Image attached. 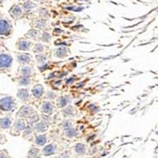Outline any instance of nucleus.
<instances>
[{
	"instance_id": "29",
	"label": "nucleus",
	"mask_w": 158,
	"mask_h": 158,
	"mask_svg": "<svg viewBox=\"0 0 158 158\" xmlns=\"http://www.w3.org/2000/svg\"><path fill=\"white\" fill-rule=\"evenodd\" d=\"M44 25H45V22H44V21H38L37 26H38L39 28H43V27H44Z\"/></svg>"
},
{
	"instance_id": "2",
	"label": "nucleus",
	"mask_w": 158,
	"mask_h": 158,
	"mask_svg": "<svg viewBox=\"0 0 158 158\" xmlns=\"http://www.w3.org/2000/svg\"><path fill=\"white\" fill-rule=\"evenodd\" d=\"M12 63V57L7 54L0 55V68L10 67Z\"/></svg>"
},
{
	"instance_id": "5",
	"label": "nucleus",
	"mask_w": 158,
	"mask_h": 158,
	"mask_svg": "<svg viewBox=\"0 0 158 158\" xmlns=\"http://www.w3.org/2000/svg\"><path fill=\"white\" fill-rule=\"evenodd\" d=\"M18 49L21 51H27L29 49L30 47V42H28L27 40H21L18 42Z\"/></svg>"
},
{
	"instance_id": "16",
	"label": "nucleus",
	"mask_w": 158,
	"mask_h": 158,
	"mask_svg": "<svg viewBox=\"0 0 158 158\" xmlns=\"http://www.w3.org/2000/svg\"><path fill=\"white\" fill-rule=\"evenodd\" d=\"M21 73L24 76H29L32 73V68L30 67H24L21 69Z\"/></svg>"
},
{
	"instance_id": "31",
	"label": "nucleus",
	"mask_w": 158,
	"mask_h": 158,
	"mask_svg": "<svg viewBox=\"0 0 158 158\" xmlns=\"http://www.w3.org/2000/svg\"><path fill=\"white\" fill-rule=\"evenodd\" d=\"M0 158H5L3 155H0Z\"/></svg>"
},
{
	"instance_id": "15",
	"label": "nucleus",
	"mask_w": 158,
	"mask_h": 158,
	"mask_svg": "<svg viewBox=\"0 0 158 158\" xmlns=\"http://www.w3.org/2000/svg\"><path fill=\"white\" fill-rule=\"evenodd\" d=\"M11 13L14 17H18L21 14V10L18 6H14L11 8Z\"/></svg>"
},
{
	"instance_id": "17",
	"label": "nucleus",
	"mask_w": 158,
	"mask_h": 158,
	"mask_svg": "<svg viewBox=\"0 0 158 158\" xmlns=\"http://www.w3.org/2000/svg\"><path fill=\"white\" fill-rule=\"evenodd\" d=\"M76 152L79 154H83L85 151V145L81 144V143H78L76 145V147H75Z\"/></svg>"
},
{
	"instance_id": "24",
	"label": "nucleus",
	"mask_w": 158,
	"mask_h": 158,
	"mask_svg": "<svg viewBox=\"0 0 158 158\" xmlns=\"http://www.w3.org/2000/svg\"><path fill=\"white\" fill-rule=\"evenodd\" d=\"M36 34H37V31L35 30V29H31V30H29L28 32V36H30V37H32V38L36 37Z\"/></svg>"
},
{
	"instance_id": "7",
	"label": "nucleus",
	"mask_w": 158,
	"mask_h": 158,
	"mask_svg": "<svg viewBox=\"0 0 158 158\" xmlns=\"http://www.w3.org/2000/svg\"><path fill=\"white\" fill-rule=\"evenodd\" d=\"M52 104L50 102H45L42 106V111L44 113L46 114H51L52 112Z\"/></svg>"
},
{
	"instance_id": "6",
	"label": "nucleus",
	"mask_w": 158,
	"mask_h": 158,
	"mask_svg": "<svg viewBox=\"0 0 158 158\" xmlns=\"http://www.w3.org/2000/svg\"><path fill=\"white\" fill-rule=\"evenodd\" d=\"M32 108L30 107H28V106H23L21 109H20V111H19V112H18V116H21V117H25V116H27L28 115L30 114L31 112Z\"/></svg>"
},
{
	"instance_id": "21",
	"label": "nucleus",
	"mask_w": 158,
	"mask_h": 158,
	"mask_svg": "<svg viewBox=\"0 0 158 158\" xmlns=\"http://www.w3.org/2000/svg\"><path fill=\"white\" fill-rule=\"evenodd\" d=\"M29 83H30V79L28 77H21V79L19 80V84L21 85H27Z\"/></svg>"
},
{
	"instance_id": "1",
	"label": "nucleus",
	"mask_w": 158,
	"mask_h": 158,
	"mask_svg": "<svg viewBox=\"0 0 158 158\" xmlns=\"http://www.w3.org/2000/svg\"><path fill=\"white\" fill-rule=\"evenodd\" d=\"M14 102L12 97H7L0 100V109L3 111H11L14 108Z\"/></svg>"
},
{
	"instance_id": "9",
	"label": "nucleus",
	"mask_w": 158,
	"mask_h": 158,
	"mask_svg": "<svg viewBox=\"0 0 158 158\" xmlns=\"http://www.w3.org/2000/svg\"><path fill=\"white\" fill-rule=\"evenodd\" d=\"M56 151V147L53 145H47L44 147V153L46 155V156H50V155L53 154Z\"/></svg>"
},
{
	"instance_id": "8",
	"label": "nucleus",
	"mask_w": 158,
	"mask_h": 158,
	"mask_svg": "<svg viewBox=\"0 0 158 158\" xmlns=\"http://www.w3.org/2000/svg\"><path fill=\"white\" fill-rule=\"evenodd\" d=\"M25 122L22 120H18L15 122V124H14V128L16 129L18 131H21V130H25Z\"/></svg>"
},
{
	"instance_id": "28",
	"label": "nucleus",
	"mask_w": 158,
	"mask_h": 158,
	"mask_svg": "<svg viewBox=\"0 0 158 158\" xmlns=\"http://www.w3.org/2000/svg\"><path fill=\"white\" fill-rule=\"evenodd\" d=\"M47 97H48L49 99H53L55 97H56V95L54 93H52V92H48V95H47Z\"/></svg>"
},
{
	"instance_id": "12",
	"label": "nucleus",
	"mask_w": 158,
	"mask_h": 158,
	"mask_svg": "<svg viewBox=\"0 0 158 158\" xmlns=\"http://www.w3.org/2000/svg\"><path fill=\"white\" fill-rule=\"evenodd\" d=\"M11 125V120L10 118H3L0 120V126L2 128H8Z\"/></svg>"
},
{
	"instance_id": "10",
	"label": "nucleus",
	"mask_w": 158,
	"mask_h": 158,
	"mask_svg": "<svg viewBox=\"0 0 158 158\" xmlns=\"http://www.w3.org/2000/svg\"><path fill=\"white\" fill-rule=\"evenodd\" d=\"M18 97L21 100H25L28 97V92L27 89H20L18 93Z\"/></svg>"
},
{
	"instance_id": "13",
	"label": "nucleus",
	"mask_w": 158,
	"mask_h": 158,
	"mask_svg": "<svg viewBox=\"0 0 158 158\" xmlns=\"http://www.w3.org/2000/svg\"><path fill=\"white\" fill-rule=\"evenodd\" d=\"M67 55V49L66 48H63V47H61V48H59L57 49L56 52V56L59 58H63V57H65Z\"/></svg>"
},
{
	"instance_id": "22",
	"label": "nucleus",
	"mask_w": 158,
	"mask_h": 158,
	"mask_svg": "<svg viewBox=\"0 0 158 158\" xmlns=\"http://www.w3.org/2000/svg\"><path fill=\"white\" fill-rule=\"evenodd\" d=\"M44 51V46L41 44H36L34 47V52L37 53L42 52Z\"/></svg>"
},
{
	"instance_id": "3",
	"label": "nucleus",
	"mask_w": 158,
	"mask_h": 158,
	"mask_svg": "<svg viewBox=\"0 0 158 158\" xmlns=\"http://www.w3.org/2000/svg\"><path fill=\"white\" fill-rule=\"evenodd\" d=\"M10 31V25L7 22V21L3 20V19H0V34L4 35L7 34Z\"/></svg>"
},
{
	"instance_id": "18",
	"label": "nucleus",
	"mask_w": 158,
	"mask_h": 158,
	"mask_svg": "<svg viewBox=\"0 0 158 158\" xmlns=\"http://www.w3.org/2000/svg\"><path fill=\"white\" fill-rule=\"evenodd\" d=\"M77 134V130L74 129V128H67V130H66V135H67L68 138H73L74 137L75 135Z\"/></svg>"
},
{
	"instance_id": "25",
	"label": "nucleus",
	"mask_w": 158,
	"mask_h": 158,
	"mask_svg": "<svg viewBox=\"0 0 158 158\" xmlns=\"http://www.w3.org/2000/svg\"><path fill=\"white\" fill-rule=\"evenodd\" d=\"M42 39L43 40H44L45 42H47L48 40H49L50 39H51V36L48 32H44V34L42 35Z\"/></svg>"
},
{
	"instance_id": "19",
	"label": "nucleus",
	"mask_w": 158,
	"mask_h": 158,
	"mask_svg": "<svg viewBox=\"0 0 158 158\" xmlns=\"http://www.w3.org/2000/svg\"><path fill=\"white\" fill-rule=\"evenodd\" d=\"M47 129V125L44 123H40L36 124V130L38 132H44Z\"/></svg>"
},
{
	"instance_id": "30",
	"label": "nucleus",
	"mask_w": 158,
	"mask_h": 158,
	"mask_svg": "<svg viewBox=\"0 0 158 158\" xmlns=\"http://www.w3.org/2000/svg\"><path fill=\"white\" fill-rule=\"evenodd\" d=\"M69 79H70V80H67V83H69V82H70V81H74V78H72V77H71V78H69Z\"/></svg>"
},
{
	"instance_id": "20",
	"label": "nucleus",
	"mask_w": 158,
	"mask_h": 158,
	"mask_svg": "<svg viewBox=\"0 0 158 158\" xmlns=\"http://www.w3.org/2000/svg\"><path fill=\"white\" fill-rule=\"evenodd\" d=\"M69 101V99L67 97H62L59 99V107L60 108H63L65 106H67V104H68Z\"/></svg>"
},
{
	"instance_id": "23",
	"label": "nucleus",
	"mask_w": 158,
	"mask_h": 158,
	"mask_svg": "<svg viewBox=\"0 0 158 158\" xmlns=\"http://www.w3.org/2000/svg\"><path fill=\"white\" fill-rule=\"evenodd\" d=\"M74 109L72 108V107H68L67 109L64 110V112L66 113L68 116H72L73 115V112H74Z\"/></svg>"
},
{
	"instance_id": "27",
	"label": "nucleus",
	"mask_w": 158,
	"mask_h": 158,
	"mask_svg": "<svg viewBox=\"0 0 158 158\" xmlns=\"http://www.w3.org/2000/svg\"><path fill=\"white\" fill-rule=\"evenodd\" d=\"M36 59H37L39 62H44V60H46V57L44 55H42V54H40V55H38L36 56Z\"/></svg>"
},
{
	"instance_id": "26",
	"label": "nucleus",
	"mask_w": 158,
	"mask_h": 158,
	"mask_svg": "<svg viewBox=\"0 0 158 158\" xmlns=\"http://www.w3.org/2000/svg\"><path fill=\"white\" fill-rule=\"evenodd\" d=\"M32 7H33V5H32V3L31 2H27V3H25L24 4V8H25L26 11L30 10Z\"/></svg>"
},
{
	"instance_id": "11",
	"label": "nucleus",
	"mask_w": 158,
	"mask_h": 158,
	"mask_svg": "<svg viewBox=\"0 0 158 158\" xmlns=\"http://www.w3.org/2000/svg\"><path fill=\"white\" fill-rule=\"evenodd\" d=\"M18 61L21 63H28L31 60V57L29 56L27 54H21L19 55L18 57Z\"/></svg>"
},
{
	"instance_id": "14",
	"label": "nucleus",
	"mask_w": 158,
	"mask_h": 158,
	"mask_svg": "<svg viewBox=\"0 0 158 158\" xmlns=\"http://www.w3.org/2000/svg\"><path fill=\"white\" fill-rule=\"evenodd\" d=\"M36 143L39 145H44L45 144L46 142V137L43 134H40V135H38L37 137L36 138Z\"/></svg>"
},
{
	"instance_id": "4",
	"label": "nucleus",
	"mask_w": 158,
	"mask_h": 158,
	"mask_svg": "<svg viewBox=\"0 0 158 158\" xmlns=\"http://www.w3.org/2000/svg\"><path fill=\"white\" fill-rule=\"evenodd\" d=\"M32 95L35 97H40L44 93V88L41 85H36V86H34L32 88Z\"/></svg>"
}]
</instances>
